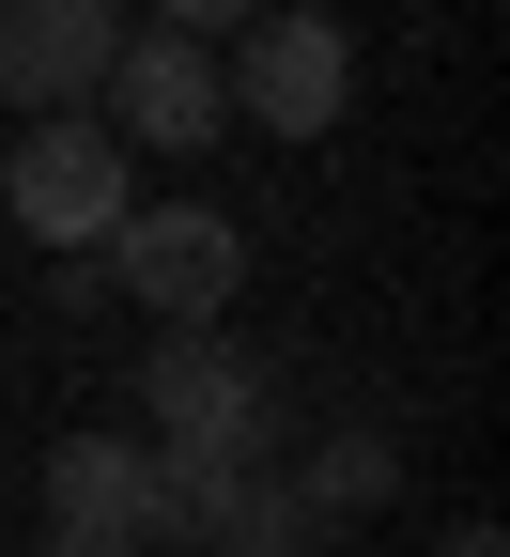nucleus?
<instances>
[{"mask_svg": "<svg viewBox=\"0 0 510 557\" xmlns=\"http://www.w3.org/2000/svg\"><path fill=\"white\" fill-rule=\"evenodd\" d=\"M216 94H233V124H263V139H325V124L356 109V32L263 0V16L216 47Z\"/></svg>", "mask_w": 510, "mask_h": 557, "instance_id": "obj_4", "label": "nucleus"}, {"mask_svg": "<svg viewBox=\"0 0 510 557\" xmlns=\"http://www.w3.org/2000/svg\"><path fill=\"white\" fill-rule=\"evenodd\" d=\"M139 201V156L94 124V109H47L16 124V156H0V218H16L32 248H109V218Z\"/></svg>", "mask_w": 510, "mask_h": 557, "instance_id": "obj_3", "label": "nucleus"}, {"mask_svg": "<svg viewBox=\"0 0 510 557\" xmlns=\"http://www.w3.org/2000/svg\"><path fill=\"white\" fill-rule=\"evenodd\" d=\"M325 542H340V527L295 496V480H278V465H248L233 496L201 511V542H186V557H325Z\"/></svg>", "mask_w": 510, "mask_h": 557, "instance_id": "obj_8", "label": "nucleus"}, {"mask_svg": "<svg viewBox=\"0 0 510 557\" xmlns=\"http://www.w3.org/2000/svg\"><path fill=\"white\" fill-rule=\"evenodd\" d=\"M94 278H109L124 310H156V325H233V295H248V233L201 218V201H124L109 248H94Z\"/></svg>", "mask_w": 510, "mask_h": 557, "instance_id": "obj_2", "label": "nucleus"}, {"mask_svg": "<svg viewBox=\"0 0 510 557\" xmlns=\"http://www.w3.org/2000/svg\"><path fill=\"white\" fill-rule=\"evenodd\" d=\"M248 16H263V0H156V32H186V47H233Z\"/></svg>", "mask_w": 510, "mask_h": 557, "instance_id": "obj_10", "label": "nucleus"}, {"mask_svg": "<svg viewBox=\"0 0 510 557\" xmlns=\"http://www.w3.org/2000/svg\"><path fill=\"white\" fill-rule=\"evenodd\" d=\"M109 47H124V0H0V109H16V124L94 109Z\"/></svg>", "mask_w": 510, "mask_h": 557, "instance_id": "obj_6", "label": "nucleus"}, {"mask_svg": "<svg viewBox=\"0 0 510 557\" xmlns=\"http://www.w3.org/2000/svg\"><path fill=\"white\" fill-rule=\"evenodd\" d=\"M32 557H156V542H62V527H47V542H32Z\"/></svg>", "mask_w": 510, "mask_h": 557, "instance_id": "obj_11", "label": "nucleus"}, {"mask_svg": "<svg viewBox=\"0 0 510 557\" xmlns=\"http://www.w3.org/2000/svg\"><path fill=\"white\" fill-rule=\"evenodd\" d=\"M295 496L325 511V527H356V511H387V480H402V449H387V418H340V434L310 449V465H278Z\"/></svg>", "mask_w": 510, "mask_h": 557, "instance_id": "obj_9", "label": "nucleus"}, {"mask_svg": "<svg viewBox=\"0 0 510 557\" xmlns=\"http://www.w3.org/2000/svg\"><path fill=\"white\" fill-rule=\"evenodd\" d=\"M139 418H156L171 465H278V372L233 325H156L139 357Z\"/></svg>", "mask_w": 510, "mask_h": 557, "instance_id": "obj_1", "label": "nucleus"}, {"mask_svg": "<svg viewBox=\"0 0 510 557\" xmlns=\"http://www.w3.org/2000/svg\"><path fill=\"white\" fill-rule=\"evenodd\" d=\"M94 124L124 139V156H201V139L233 124V94H216V47H186V32L139 16V32L109 47V78H94Z\"/></svg>", "mask_w": 510, "mask_h": 557, "instance_id": "obj_5", "label": "nucleus"}, {"mask_svg": "<svg viewBox=\"0 0 510 557\" xmlns=\"http://www.w3.org/2000/svg\"><path fill=\"white\" fill-rule=\"evenodd\" d=\"M433 557H510V542H495V527H449V542H433Z\"/></svg>", "mask_w": 510, "mask_h": 557, "instance_id": "obj_12", "label": "nucleus"}, {"mask_svg": "<svg viewBox=\"0 0 510 557\" xmlns=\"http://www.w3.org/2000/svg\"><path fill=\"white\" fill-rule=\"evenodd\" d=\"M47 527L62 542H156V449L139 434H62L47 449Z\"/></svg>", "mask_w": 510, "mask_h": 557, "instance_id": "obj_7", "label": "nucleus"}]
</instances>
